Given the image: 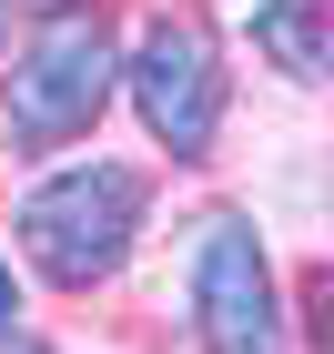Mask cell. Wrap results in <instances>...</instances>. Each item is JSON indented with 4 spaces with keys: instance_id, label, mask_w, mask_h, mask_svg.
<instances>
[{
    "instance_id": "obj_1",
    "label": "cell",
    "mask_w": 334,
    "mask_h": 354,
    "mask_svg": "<svg viewBox=\"0 0 334 354\" xmlns=\"http://www.w3.org/2000/svg\"><path fill=\"white\" fill-rule=\"evenodd\" d=\"M142 233V172L132 162H71L21 203V253L41 283H102Z\"/></svg>"
},
{
    "instance_id": "obj_2",
    "label": "cell",
    "mask_w": 334,
    "mask_h": 354,
    "mask_svg": "<svg viewBox=\"0 0 334 354\" xmlns=\"http://www.w3.org/2000/svg\"><path fill=\"white\" fill-rule=\"evenodd\" d=\"M102 102H111V30L82 21V10L41 21V41L10 61V132H21L30 152H51V142L91 132Z\"/></svg>"
},
{
    "instance_id": "obj_3",
    "label": "cell",
    "mask_w": 334,
    "mask_h": 354,
    "mask_svg": "<svg viewBox=\"0 0 334 354\" xmlns=\"http://www.w3.org/2000/svg\"><path fill=\"white\" fill-rule=\"evenodd\" d=\"M132 111L152 122V142H163L172 162H193V152H213V122H223V51L203 21H152L132 41Z\"/></svg>"
},
{
    "instance_id": "obj_4",
    "label": "cell",
    "mask_w": 334,
    "mask_h": 354,
    "mask_svg": "<svg viewBox=\"0 0 334 354\" xmlns=\"http://www.w3.org/2000/svg\"><path fill=\"white\" fill-rule=\"evenodd\" d=\"M193 324H203V354H284L274 263L243 213H213L193 243Z\"/></svg>"
},
{
    "instance_id": "obj_5",
    "label": "cell",
    "mask_w": 334,
    "mask_h": 354,
    "mask_svg": "<svg viewBox=\"0 0 334 354\" xmlns=\"http://www.w3.org/2000/svg\"><path fill=\"white\" fill-rule=\"evenodd\" d=\"M324 21H334V0H263V21H253V51L274 61L284 82H324V71H334Z\"/></svg>"
},
{
    "instance_id": "obj_6",
    "label": "cell",
    "mask_w": 334,
    "mask_h": 354,
    "mask_svg": "<svg viewBox=\"0 0 334 354\" xmlns=\"http://www.w3.org/2000/svg\"><path fill=\"white\" fill-rule=\"evenodd\" d=\"M10 324H21V294H10V263H0V344H10Z\"/></svg>"
},
{
    "instance_id": "obj_7",
    "label": "cell",
    "mask_w": 334,
    "mask_h": 354,
    "mask_svg": "<svg viewBox=\"0 0 334 354\" xmlns=\"http://www.w3.org/2000/svg\"><path fill=\"white\" fill-rule=\"evenodd\" d=\"M21 10H41V21H61V10H71V0H21Z\"/></svg>"
}]
</instances>
